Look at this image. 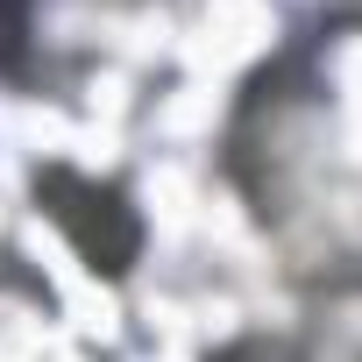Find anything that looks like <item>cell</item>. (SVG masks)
<instances>
[{"instance_id":"obj_1","label":"cell","mask_w":362,"mask_h":362,"mask_svg":"<svg viewBox=\"0 0 362 362\" xmlns=\"http://www.w3.org/2000/svg\"><path fill=\"white\" fill-rule=\"evenodd\" d=\"M36 199L57 214V228L78 242V256L93 270H107V277H121L128 256L142 249V228H135V214H128V199L114 185H86V177H71V170H43Z\"/></svg>"},{"instance_id":"obj_2","label":"cell","mask_w":362,"mask_h":362,"mask_svg":"<svg viewBox=\"0 0 362 362\" xmlns=\"http://www.w3.org/2000/svg\"><path fill=\"white\" fill-rule=\"evenodd\" d=\"M22 22H29V0H0V43H15Z\"/></svg>"}]
</instances>
